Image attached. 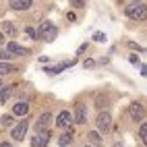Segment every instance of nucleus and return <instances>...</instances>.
I'll list each match as a JSON object with an SVG mask.
<instances>
[{
	"label": "nucleus",
	"instance_id": "obj_9",
	"mask_svg": "<svg viewBox=\"0 0 147 147\" xmlns=\"http://www.w3.org/2000/svg\"><path fill=\"white\" fill-rule=\"evenodd\" d=\"M68 124H71V112H60V114H58V118H56V126H58V129H66V126Z\"/></svg>",
	"mask_w": 147,
	"mask_h": 147
},
{
	"label": "nucleus",
	"instance_id": "obj_15",
	"mask_svg": "<svg viewBox=\"0 0 147 147\" xmlns=\"http://www.w3.org/2000/svg\"><path fill=\"white\" fill-rule=\"evenodd\" d=\"M17 71V66H13V64H8V62H0V75H11V73H15Z\"/></svg>",
	"mask_w": 147,
	"mask_h": 147
},
{
	"label": "nucleus",
	"instance_id": "obj_2",
	"mask_svg": "<svg viewBox=\"0 0 147 147\" xmlns=\"http://www.w3.org/2000/svg\"><path fill=\"white\" fill-rule=\"evenodd\" d=\"M37 35H40L44 42H54L56 35H58V29H56L50 21H44V23L40 25V29H37Z\"/></svg>",
	"mask_w": 147,
	"mask_h": 147
},
{
	"label": "nucleus",
	"instance_id": "obj_19",
	"mask_svg": "<svg viewBox=\"0 0 147 147\" xmlns=\"http://www.w3.org/2000/svg\"><path fill=\"white\" fill-rule=\"evenodd\" d=\"M0 122H2V126H11L13 124V116L6 114V116H2V120H0Z\"/></svg>",
	"mask_w": 147,
	"mask_h": 147
},
{
	"label": "nucleus",
	"instance_id": "obj_17",
	"mask_svg": "<svg viewBox=\"0 0 147 147\" xmlns=\"http://www.w3.org/2000/svg\"><path fill=\"white\" fill-rule=\"evenodd\" d=\"M71 141H73V131H68V133H64L60 139H58V145H60V147H66V145H71Z\"/></svg>",
	"mask_w": 147,
	"mask_h": 147
},
{
	"label": "nucleus",
	"instance_id": "obj_25",
	"mask_svg": "<svg viewBox=\"0 0 147 147\" xmlns=\"http://www.w3.org/2000/svg\"><path fill=\"white\" fill-rule=\"evenodd\" d=\"M129 60H131V62H133V64H139V56H135V54H133V56H131V58H129Z\"/></svg>",
	"mask_w": 147,
	"mask_h": 147
},
{
	"label": "nucleus",
	"instance_id": "obj_10",
	"mask_svg": "<svg viewBox=\"0 0 147 147\" xmlns=\"http://www.w3.org/2000/svg\"><path fill=\"white\" fill-rule=\"evenodd\" d=\"M50 118H52L50 112H44V114L40 116V120L35 122V133H37V131H46V126H48V122H50Z\"/></svg>",
	"mask_w": 147,
	"mask_h": 147
},
{
	"label": "nucleus",
	"instance_id": "obj_1",
	"mask_svg": "<svg viewBox=\"0 0 147 147\" xmlns=\"http://www.w3.org/2000/svg\"><path fill=\"white\" fill-rule=\"evenodd\" d=\"M126 17H131L133 21H145L147 19V6L141 2H135L126 6Z\"/></svg>",
	"mask_w": 147,
	"mask_h": 147
},
{
	"label": "nucleus",
	"instance_id": "obj_3",
	"mask_svg": "<svg viewBox=\"0 0 147 147\" xmlns=\"http://www.w3.org/2000/svg\"><path fill=\"white\" fill-rule=\"evenodd\" d=\"M48 143H50V133H48V131H37L35 137L31 139L33 147H46Z\"/></svg>",
	"mask_w": 147,
	"mask_h": 147
},
{
	"label": "nucleus",
	"instance_id": "obj_26",
	"mask_svg": "<svg viewBox=\"0 0 147 147\" xmlns=\"http://www.w3.org/2000/svg\"><path fill=\"white\" fill-rule=\"evenodd\" d=\"M141 75L147 77V66H145V64H141Z\"/></svg>",
	"mask_w": 147,
	"mask_h": 147
},
{
	"label": "nucleus",
	"instance_id": "obj_4",
	"mask_svg": "<svg viewBox=\"0 0 147 147\" xmlns=\"http://www.w3.org/2000/svg\"><path fill=\"white\" fill-rule=\"evenodd\" d=\"M110 126H112L110 114H108V112H102L100 116H97V129H100L102 133H108V131H110Z\"/></svg>",
	"mask_w": 147,
	"mask_h": 147
},
{
	"label": "nucleus",
	"instance_id": "obj_11",
	"mask_svg": "<svg viewBox=\"0 0 147 147\" xmlns=\"http://www.w3.org/2000/svg\"><path fill=\"white\" fill-rule=\"evenodd\" d=\"M73 64H75V60H71V62H60V64H56V66L46 68V73H48V75H58V73H62L66 66H73Z\"/></svg>",
	"mask_w": 147,
	"mask_h": 147
},
{
	"label": "nucleus",
	"instance_id": "obj_24",
	"mask_svg": "<svg viewBox=\"0 0 147 147\" xmlns=\"http://www.w3.org/2000/svg\"><path fill=\"white\" fill-rule=\"evenodd\" d=\"M27 35H31L33 40H35V35H37V33H35V29H31V27H27Z\"/></svg>",
	"mask_w": 147,
	"mask_h": 147
},
{
	"label": "nucleus",
	"instance_id": "obj_13",
	"mask_svg": "<svg viewBox=\"0 0 147 147\" xmlns=\"http://www.w3.org/2000/svg\"><path fill=\"white\" fill-rule=\"evenodd\" d=\"M2 33H4L6 37H15L17 29H15V25H13L11 21H4V23H2Z\"/></svg>",
	"mask_w": 147,
	"mask_h": 147
},
{
	"label": "nucleus",
	"instance_id": "obj_18",
	"mask_svg": "<svg viewBox=\"0 0 147 147\" xmlns=\"http://www.w3.org/2000/svg\"><path fill=\"white\" fill-rule=\"evenodd\" d=\"M139 137H141V141L147 145V122L141 124V129H139Z\"/></svg>",
	"mask_w": 147,
	"mask_h": 147
},
{
	"label": "nucleus",
	"instance_id": "obj_5",
	"mask_svg": "<svg viewBox=\"0 0 147 147\" xmlns=\"http://www.w3.org/2000/svg\"><path fill=\"white\" fill-rule=\"evenodd\" d=\"M27 126H29V122H27V120H21V122L13 129V135H11V137H13L15 141H23V137H25V133H27Z\"/></svg>",
	"mask_w": 147,
	"mask_h": 147
},
{
	"label": "nucleus",
	"instance_id": "obj_21",
	"mask_svg": "<svg viewBox=\"0 0 147 147\" xmlns=\"http://www.w3.org/2000/svg\"><path fill=\"white\" fill-rule=\"evenodd\" d=\"M71 4H73L75 8H81V6L85 4V0H71Z\"/></svg>",
	"mask_w": 147,
	"mask_h": 147
},
{
	"label": "nucleus",
	"instance_id": "obj_6",
	"mask_svg": "<svg viewBox=\"0 0 147 147\" xmlns=\"http://www.w3.org/2000/svg\"><path fill=\"white\" fill-rule=\"evenodd\" d=\"M129 114H131L133 120H143V118H145V108H143L141 104H131Z\"/></svg>",
	"mask_w": 147,
	"mask_h": 147
},
{
	"label": "nucleus",
	"instance_id": "obj_27",
	"mask_svg": "<svg viewBox=\"0 0 147 147\" xmlns=\"http://www.w3.org/2000/svg\"><path fill=\"white\" fill-rule=\"evenodd\" d=\"M0 147H13L11 143H2V145H0Z\"/></svg>",
	"mask_w": 147,
	"mask_h": 147
},
{
	"label": "nucleus",
	"instance_id": "obj_22",
	"mask_svg": "<svg viewBox=\"0 0 147 147\" xmlns=\"http://www.w3.org/2000/svg\"><path fill=\"white\" fill-rule=\"evenodd\" d=\"M93 40H95V42H106V35H104V33H95Z\"/></svg>",
	"mask_w": 147,
	"mask_h": 147
},
{
	"label": "nucleus",
	"instance_id": "obj_20",
	"mask_svg": "<svg viewBox=\"0 0 147 147\" xmlns=\"http://www.w3.org/2000/svg\"><path fill=\"white\" fill-rule=\"evenodd\" d=\"M87 137H89V141H91V143H97V141L102 139V137H100V133H95V131H93V133H89Z\"/></svg>",
	"mask_w": 147,
	"mask_h": 147
},
{
	"label": "nucleus",
	"instance_id": "obj_28",
	"mask_svg": "<svg viewBox=\"0 0 147 147\" xmlns=\"http://www.w3.org/2000/svg\"><path fill=\"white\" fill-rule=\"evenodd\" d=\"M2 42H4V35H2V33H0V44H2Z\"/></svg>",
	"mask_w": 147,
	"mask_h": 147
},
{
	"label": "nucleus",
	"instance_id": "obj_12",
	"mask_svg": "<svg viewBox=\"0 0 147 147\" xmlns=\"http://www.w3.org/2000/svg\"><path fill=\"white\" fill-rule=\"evenodd\" d=\"M11 6L15 11H27L31 6V0H11Z\"/></svg>",
	"mask_w": 147,
	"mask_h": 147
},
{
	"label": "nucleus",
	"instance_id": "obj_7",
	"mask_svg": "<svg viewBox=\"0 0 147 147\" xmlns=\"http://www.w3.org/2000/svg\"><path fill=\"white\" fill-rule=\"evenodd\" d=\"M75 122H79V124L87 122V108H85V104H77L75 106Z\"/></svg>",
	"mask_w": 147,
	"mask_h": 147
},
{
	"label": "nucleus",
	"instance_id": "obj_23",
	"mask_svg": "<svg viewBox=\"0 0 147 147\" xmlns=\"http://www.w3.org/2000/svg\"><path fill=\"white\" fill-rule=\"evenodd\" d=\"M8 58H13V56L8 54L6 50H2V52H0V60H8Z\"/></svg>",
	"mask_w": 147,
	"mask_h": 147
},
{
	"label": "nucleus",
	"instance_id": "obj_14",
	"mask_svg": "<svg viewBox=\"0 0 147 147\" xmlns=\"http://www.w3.org/2000/svg\"><path fill=\"white\" fill-rule=\"evenodd\" d=\"M13 112H15L17 116H25V114L29 112V106H27L25 102H19V104H15V108H13Z\"/></svg>",
	"mask_w": 147,
	"mask_h": 147
},
{
	"label": "nucleus",
	"instance_id": "obj_16",
	"mask_svg": "<svg viewBox=\"0 0 147 147\" xmlns=\"http://www.w3.org/2000/svg\"><path fill=\"white\" fill-rule=\"evenodd\" d=\"M11 93H13V87H2L0 85V104H4L8 97H11Z\"/></svg>",
	"mask_w": 147,
	"mask_h": 147
},
{
	"label": "nucleus",
	"instance_id": "obj_8",
	"mask_svg": "<svg viewBox=\"0 0 147 147\" xmlns=\"http://www.w3.org/2000/svg\"><path fill=\"white\" fill-rule=\"evenodd\" d=\"M6 52L11 54V56H23V54H27V48H23V46H19V44L11 42V44L6 46Z\"/></svg>",
	"mask_w": 147,
	"mask_h": 147
}]
</instances>
